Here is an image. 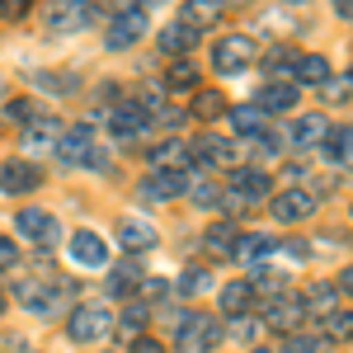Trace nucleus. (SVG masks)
I'll use <instances>...</instances> for the list:
<instances>
[{
    "mask_svg": "<svg viewBox=\"0 0 353 353\" xmlns=\"http://www.w3.org/2000/svg\"><path fill=\"white\" fill-rule=\"evenodd\" d=\"M57 141H61V123L52 113H38L33 123H24V146L38 151V146H57Z\"/></svg>",
    "mask_w": 353,
    "mask_h": 353,
    "instance_id": "f3484780",
    "label": "nucleus"
},
{
    "mask_svg": "<svg viewBox=\"0 0 353 353\" xmlns=\"http://www.w3.org/2000/svg\"><path fill=\"white\" fill-rule=\"evenodd\" d=\"M193 113H198V118H221V113H226V94H221V90H198V94H193Z\"/></svg>",
    "mask_w": 353,
    "mask_h": 353,
    "instance_id": "c756f323",
    "label": "nucleus"
},
{
    "mask_svg": "<svg viewBox=\"0 0 353 353\" xmlns=\"http://www.w3.org/2000/svg\"><path fill=\"white\" fill-rule=\"evenodd\" d=\"M273 217L278 221H306L316 217V198L306 189H283L278 198H273Z\"/></svg>",
    "mask_w": 353,
    "mask_h": 353,
    "instance_id": "9d476101",
    "label": "nucleus"
},
{
    "mask_svg": "<svg viewBox=\"0 0 353 353\" xmlns=\"http://www.w3.org/2000/svg\"><path fill=\"white\" fill-rule=\"evenodd\" d=\"M254 38L250 33H231V38H221L217 48H212V66H217L221 76H241L245 66H254Z\"/></svg>",
    "mask_w": 353,
    "mask_h": 353,
    "instance_id": "f03ea898",
    "label": "nucleus"
},
{
    "mask_svg": "<svg viewBox=\"0 0 353 353\" xmlns=\"http://www.w3.org/2000/svg\"><path fill=\"white\" fill-rule=\"evenodd\" d=\"M250 353H269V349H250Z\"/></svg>",
    "mask_w": 353,
    "mask_h": 353,
    "instance_id": "09e8293b",
    "label": "nucleus"
},
{
    "mask_svg": "<svg viewBox=\"0 0 353 353\" xmlns=\"http://www.w3.org/2000/svg\"><path fill=\"white\" fill-rule=\"evenodd\" d=\"M5 113H10V118H19V123H33V118H38L33 99H10V104H5Z\"/></svg>",
    "mask_w": 353,
    "mask_h": 353,
    "instance_id": "4c0bfd02",
    "label": "nucleus"
},
{
    "mask_svg": "<svg viewBox=\"0 0 353 353\" xmlns=\"http://www.w3.org/2000/svg\"><path fill=\"white\" fill-rule=\"evenodd\" d=\"M344 94H353V76H339V81H325V99H330V104H339Z\"/></svg>",
    "mask_w": 353,
    "mask_h": 353,
    "instance_id": "58836bf2",
    "label": "nucleus"
},
{
    "mask_svg": "<svg viewBox=\"0 0 353 353\" xmlns=\"http://www.w3.org/2000/svg\"><path fill=\"white\" fill-rule=\"evenodd\" d=\"M330 132L334 128H330L325 113H306V118H297V128H292V141H297L301 151H316V146H325Z\"/></svg>",
    "mask_w": 353,
    "mask_h": 353,
    "instance_id": "4468645a",
    "label": "nucleus"
},
{
    "mask_svg": "<svg viewBox=\"0 0 353 353\" xmlns=\"http://www.w3.org/2000/svg\"><path fill=\"white\" fill-rule=\"evenodd\" d=\"M334 10H339L344 19H353V0H334Z\"/></svg>",
    "mask_w": 353,
    "mask_h": 353,
    "instance_id": "de8ad7c7",
    "label": "nucleus"
},
{
    "mask_svg": "<svg viewBox=\"0 0 353 353\" xmlns=\"http://www.w3.org/2000/svg\"><path fill=\"white\" fill-rule=\"evenodd\" d=\"M85 19H90L85 0H52L43 10V24L52 28V33H76V28H85Z\"/></svg>",
    "mask_w": 353,
    "mask_h": 353,
    "instance_id": "0eeeda50",
    "label": "nucleus"
},
{
    "mask_svg": "<svg viewBox=\"0 0 353 353\" xmlns=\"http://www.w3.org/2000/svg\"><path fill=\"white\" fill-rule=\"evenodd\" d=\"M193 85H198V66L193 61H174L165 71V90H193Z\"/></svg>",
    "mask_w": 353,
    "mask_h": 353,
    "instance_id": "2f4dec72",
    "label": "nucleus"
},
{
    "mask_svg": "<svg viewBox=\"0 0 353 353\" xmlns=\"http://www.w3.org/2000/svg\"><path fill=\"white\" fill-rule=\"evenodd\" d=\"M283 254H288V259H306L311 245H306V241H288V245H283Z\"/></svg>",
    "mask_w": 353,
    "mask_h": 353,
    "instance_id": "37998d69",
    "label": "nucleus"
},
{
    "mask_svg": "<svg viewBox=\"0 0 353 353\" xmlns=\"http://www.w3.org/2000/svg\"><path fill=\"white\" fill-rule=\"evenodd\" d=\"M297 104V85L292 81H273L259 90V109L264 113H283V109H292Z\"/></svg>",
    "mask_w": 353,
    "mask_h": 353,
    "instance_id": "a211bd4d",
    "label": "nucleus"
},
{
    "mask_svg": "<svg viewBox=\"0 0 353 353\" xmlns=\"http://www.w3.org/2000/svg\"><path fill=\"white\" fill-rule=\"evenodd\" d=\"M193 151L184 146V141H165V146H151V165L156 170H179V165L189 161Z\"/></svg>",
    "mask_w": 353,
    "mask_h": 353,
    "instance_id": "cd10ccee",
    "label": "nucleus"
},
{
    "mask_svg": "<svg viewBox=\"0 0 353 353\" xmlns=\"http://www.w3.org/2000/svg\"><path fill=\"white\" fill-rule=\"evenodd\" d=\"M28 10H33V0H0V14L5 19H24Z\"/></svg>",
    "mask_w": 353,
    "mask_h": 353,
    "instance_id": "a19ab883",
    "label": "nucleus"
},
{
    "mask_svg": "<svg viewBox=\"0 0 353 353\" xmlns=\"http://www.w3.org/2000/svg\"><path fill=\"white\" fill-rule=\"evenodd\" d=\"M193 156H198L203 165H236L241 146H236V141H226V137H203V141L193 146Z\"/></svg>",
    "mask_w": 353,
    "mask_h": 353,
    "instance_id": "dca6fc26",
    "label": "nucleus"
},
{
    "mask_svg": "<svg viewBox=\"0 0 353 353\" xmlns=\"http://www.w3.org/2000/svg\"><path fill=\"white\" fill-rule=\"evenodd\" d=\"M259 198H269V174L264 170H236V179H231V208H245V203H259Z\"/></svg>",
    "mask_w": 353,
    "mask_h": 353,
    "instance_id": "1a4fd4ad",
    "label": "nucleus"
},
{
    "mask_svg": "<svg viewBox=\"0 0 353 353\" xmlns=\"http://www.w3.org/2000/svg\"><path fill=\"white\" fill-rule=\"evenodd\" d=\"M254 334H259V321H250V316H236V321H231V339H245V344H250Z\"/></svg>",
    "mask_w": 353,
    "mask_h": 353,
    "instance_id": "e433bc0d",
    "label": "nucleus"
},
{
    "mask_svg": "<svg viewBox=\"0 0 353 353\" xmlns=\"http://www.w3.org/2000/svg\"><path fill=\"white\" fill-rule=\"evenodd\" d=\"M14 226H19V236H28V241H43V245L57 241V217L43 212V208H24V212L14 217Z\"/></svg>",
    "mask_w": 353,
    "mask_h": 353,
    "instance_id": "ddd939ff",
    "label": "nucleus"
},
{
    "mask_svg": "<svg viewBox=\"0 0 353 353\" xmlns=\"http://www.w3.org/2000/svg\"><path fill=\"white\" fill-rule=\"evenodd\" d=\"M141 28H146V14H141V10H132V14H118L104 43H109L113 52H118V48H132L137 38H141Z\"/></svg>",
    "mask_w": 353,
    "mask_h": 353,
    "instance_id": "2eb2a0df",
    "label": "nucleus"
},
{
    "mask_svg": "<svg viewBox=\"0 0 353 353\" xmlns=\"http://www.w3.org/2000/svg\"><path fill=\"white\" fill-rule=\"evenodd\" d=\"M325 339H334V344H353V316L349 311L325 316Z\"/></svg>",
    "mask_w": 353,
    "mask_h": 353,
    "instance_id": "473e14b6",
    "label": "nucleus"
},
{
    "mask_svg": "<svg viewBox=\"0 0 353 353\" xmlns=\"http://www.w3.org/2000/svg\"><path fill=\"white\" fill-rule=\"evenodd\" d=\"M292 5H297V0H292Z\"/></svg>",
    "mask_w": 353,
    "mask_h": 353,
    "instance_id": "864d4df0",
    "label": "nucleus"
},
{
    "mask_svg": "<svg viewBox=\"0 0 353 353\" xmlns=\"http://www.w3.org/2000/svg\"><path fill=\"white\" fill-rule=\"evenodd\" d=\"M283 353H321V339H316V334H292V339L283 344Z\"/></svg>",
    "mask_w": 353,
    "mask_h": 353,
    "instance_id": "c9c22d12",
    "label": "nucleus"
},
{
    "mask_svg": "<svg viewBox=\"0 0 353 353\" xmlns=\"http://www.w3.org/2000/svg\"><path fill=\"white\" fill-rule=\"evenodd\" d=\"M269 254H273V236L250 231V236H241V241H236V254H231V259H241V264H264Z\"/></svg>",
    "mask_w": 353,
    "mask_h": 353,
    "instance_id": "aec40b11",
    "label": "nucleus"
},
{
    "mask_svg": "<svg viewBox=\"0 0 353 353\" xmlns=\"http://www.w3.org/2000/svg\"><path fill=\"white\" fill-rule=\"evenodd\" d=\"M104 5H109V10H118V14H132V10H137V0H104Z\"/></svg>",
    "mask_w": 353,
    "mask_h": 353,
    "instance_id": "a18cd8bd",
    "label": "nucleus"
},
{
    "mask_svg": "<svg viewBox=\"0 0 353 353\" xmlns=\"http://www.w3.org/2000/svg\"><path fill=\"white\" fill-rule=\"evenodd\" d=\"M297 57L301 52H292V48H273L269 52V71L273 76H297Z\"/></svg>",
    "mask_w": 353,
    "mask_h": 353,
    "instance_id": "72a5a7b5",
    "label": "nucleus"
},
{
    "mask_svg": "<svg viewBox=\"0 0 353 353\" xmlns=\"http://www.w3.org/2000/svg\"><path fill=\"white\" fill-rule=\"evenodd\" d=\"M104 353H118V349H104Z\"/></svg>",
    "mask_w": 353,
    "mask_h": 353,
    "instance_id": "603ef678",
    "label": "nucleus"
},
{
    "mask_svg": "<svg viewBox=\"0 0 353 353\" xmlns=\"http://www.w3.org/2000/svg\"><path fill=\"white\" fill-rule=\"evenodd\" d=\"M193 203H198V208H217V189H212V184H208V179H203V184H193Z\"/></svg>",
    "mask_w": 353,
    "mask_h": 353,
    "instance_id": "ea45409f",
    "label": "nucleus"
},
{
    "mask_svg": "<svg viewBox=\"0 0 353 353\" xmlns=\"http://www.w3.org/2000/svg\"><path fill=\"white\" fill-rule=\"evenodd\" d=\"M236 241H241L236 221H217V226L208 231V250H212L217 259H231V254H236Z\"/></svg>",
    "mask_w": 353,
    "mask_h": 353,
    "instance_id": "393cba45",
    "label": "nucleus"
},
{
    "mask_svg": "<svg viewBox=\"0 0 353 353\" xmlns=\"http://www.w3.org/2000/svg\"><path fill=\"white\" fill-rule=\"evenodd\" d=\"M71 259H76L81 269H104V264H109V241H104L99 231H76V236H71Z\"/></svg>",
    "mask_w": 353,
    "mask_h": 353,
    "instance_id": "6e6552de",
    "label": "nucleus"
},
{
    "mask_svg": "<svg viewBox=\"0 0 353 353\" xmlns=\"http://www.w3.org/2000/svg\"><path fill=\"white\" fill-rule=\"evenodd\" d=\"M193 189V174L189 170H156L146 184H141V198H156V203H170V198H179V193Z\"/></svg>",
    "mask_w": 353,
    "mask_h": 353,
    "instance_id": "423d86ee",
    "label": "nucleus"
},
{
    "mask_svg": "<svg viewBox=\"0 0 353 353\" xmlns=\"http://www.w3.org/2000/svg\"><path fill=\"white\" fill-rule=\"evenodd\" d=\"M141 325H146V306H141V301H132V306H128V311H123V316H118V334H141Z\"/></svg>",
    "mask_w": 353,
    "mask_h": 353,
    "instance_id": "f704fd0d",
    "label": "nucleus"
},
{
    "mask_svg": "<svg viewBox=\"0 0 353 353\" xmlns=\"http://www.w3.org/2000/svg\"><path fill=\"white\" fill-rule=\"evenodd\" d=\"M301 316H306L301 297H288V292H283V297H278V301L269 306V325H278V330H297Z\"/></svg>",
    "mask_w": 353,
    "mask_h": 353,
    "instance_id": "b1692460",
    "label": "nucleus"
},
{
    "mask_svg": "<svg viewBox=\"0 0 353 353\" xmlns=\"http://www.w3.org/2000/svg\"><path fill=\"white\" fill-rule=\"evenodd\" d=\"M132 353H165V349L156 344V339H146V334H137V339H132Z\"/></svg>",
    "mask_w": 353,
    "mask_h": 353,
    "instance_id": "c03bdc74",
    "label": "nucleus"
},
{
    "mask_svg": "<svg viewBox=\"0 0 353 353\" xmlns=\"http://www.w3.org/2000/svg\"><path fill=\"white\" fill-rule=\"evenodd\" d=\"M118 241H123L128 254H141V250H151V245L161 241V231H156L146 217H123L118 221Z\"/></svg>",
    "mask_w": 353,
    "mask_h": 353,
    "instance_id": "9b49d317",
    "label": "nucleus"
},
{
    "mask_svg": "<svg viewBox=\"0 0 353 353\" xmlns=\"http://www.w3.org/2000/svg\"><path fill=\"white\" fill-rule=\"evenodd\" d=\"M208 288H212V269H203V264L184 269V278H179V292H184V297H198V292H208Z\"/></svg>",
    "mask_w": 353,
    "mask_h": 353,
    "instance_id": "7c9ffc66",
    "label": "nucleus"
},
{
    "mask_svg": "<svg viewBox=\"0 0 353 353\" xmlns=\"http://www.w3.org/2000/svg\"><path fill=\"white\" fill-rule=\"evenodd\" d=\"M14 259H19L14 241H10V236H0V273H5V269H14Z\"/></svg>",
    "mask_w": 353,
    "mask_h": 353,
    "instance_id": "79ce46f5",
    "label": "nucleus"
},
{
    "mask_svg": "<svg viewBox=\"0 0 353 353\" xmlns=\"http://www.w3.org/2000/svg\"><path fill=\"white\" fill-rule=\"evenodd\" d=\"M339 288H344V292H353V264L344 273H339Z\"/></svg>",
    "mask_w": 353,
    "mask_h": 353,
    "instance_id": "49530a36",
    "label": "nucleus"
},
{
    "mask_svg": "<svg viewBox=\"0 0 353 353\" xmlns=\"http://www.w3.org/2000/svg\"><path fill=\"white\" fill-rule=\"evenodd\" d=\"M184 24L189 28L221 24V0H184Z\"/></svg>",
    "mask_w": 353,
    "mask_h": 353,
    "instance_id": "4be33fe9",
    "label": "nucleus"
},
{
    "mask_svg": "<svg viewBox=\"0 0 353 353\" xmlns=\"http://www.w3.org/2000/svg\"><path fill=\"white\" fill-rule=\"evenodd\" d=\"M137 283H141V264L137 259H123V264L109 269V292H118V297H128V288H137Z\"/></svg>",
    "mask_w": 353,
    "mask_h": 353,
    "instance_id": "bb28decb",
    "label": "nucleus"
},
{
    "mask_svg": "<svg viewBox=\"0 0 353 353\" xmlns=\"http://www.w3.org/2000/svg\"><path fill=\"white\" fill-rule=\"evenodd\" d=\"M38 184H43V170L28 165V161H10L0 170V189L10 193V198H14V193H33Z\"/></svg>",
    "mask_w": 353,
    "mask_h": 353,
    "instance_id": "f8f14e48",
    "label": "nucleus"
},
{
    "mask_svg": "<svg viewBox=\"0 0 353 353\" xmlns=\"http://www.w3.org/2000/svg\"><path fill=\"white\" fill-rule=\"evenodd\" d=\"M226 113H231V123H236L241 137H259L264 132V109H259V104H236V109H226Z\"/></svg>",
    "mask_w": 353,
    "mask_h": 353,
    "instance_id": "a878e982",
    "label": "nucleus"
},
{
    "mask_svg": "<svg viewBox=\"0 0 353 353\" xmlns=\"http://www.w3.org/2000/svg\"><path fill=\"white\" fill-rule=\"evenodd\" d=\"M297 81L325 85V81H330V61H325V57H316V52H301V57H297Z\"/></svg>",
    "mask_w": 353,
    "mask_h": 353,
    "instance_id": "c85d7f7f",
    "label": "nucleus"
},
{
    "mask_svg": "<svg viewBox=\"0 0 353 353\" xmlns=\"http://www.w3.org/2000/svg\"><path fill=\"white\" fill-rule=\"evenodd\" d=\"M57 161H66V165H99V161H94V132H90V123L71 128V132H61V141H57Z\"/></svg>",
    "mask_w": 353,
    "mask_h": 353,
    "instance_id": "20e7f679",
    "label": "nucleus"
},
{
    "mask_svg": "<svg viewBox=\"0 0 353 353\" xmlns=\"http://www.w3.org/2000/svg\"><path fill=\"white\" fill-rule=\"evenodd\" d=\"M349 141H353V128H349Z\"/></svg>",
    "mask_w": 353,
    "mask_h": 353,
    "instance_id": "3c124183",
    "label": "nucleus"
},
{
    "mask_svg": "<svg viewBox=\"0 0 353 353\" xmlns=\"http://www.w3.org/2000/svg\"><path fill=\"white\" fill-rule=\"evenodd\" d=\"M146 128H151V113L141 109V104H118V109L109 113V132L118 137V141H141Z\"/></svg>",
    "mask_w": 353,
    "mask_h": 353,
    "instance_id": "39448f33",
    "label": "nucleus"
},
{
    "mask_svg": "<svg viewBox=\"0 0 353 353\" xmlns=\"http://www.w3.org/2000/svg\"><path fill=\"white\" fill-rule=\"evenodd\" d=\"M118 330V316H113L104 301H85L71 311V321H66V334L76 339V344H94V339H104Z\"/></svg>",
    "mask_w": 353,
    "mask_h": 353,
    "instance_id": "f257e3e1",
    "label": "nucleus"
},
{
    "mask_svg": "<svg viewBox=\"0 0 353 353\" xmlns=\"http://www.w3.org/2000/svg\"><path fill=\"white\" fill-rule=\"evenodd\" d=\"M334 301H339V288L334 283H311L301 306H306V316H334Z\"/></svg>",
    "mask_w": 353,
    "mask_h": 353,
    "instance_id": "6ab92c4d",
    "label": "nucleus"
},
{
    "mask_svg": "<svg viewBox=\"0 0 353 353\" xmlns=\"http://www.w3.org/2000/svg\"><path fill=\"white\" fill-rule=\"evenodd\" d=\"M0 311H5V297H0Z\"/></svg>",
    "mask_w": 353,
    "mask_h": 353,
    "instance_id": "8fccbe9b",
    "label": "nucleus"
},
{
    "mask_svg": "<svg viewBox=\"0 0 353 353\" xmlns=\"http://www.w3.org/2000/svg\"><path fill=\"white\" fill-rule=\"evenodd\" d=\"M193 43H198V28H189L184 19H179V24H165V28H161V52L184 57V52L193 48Z\"/></svg>",
    "mask_w": 353,
    "mask_h": 353,
    "instance_id": "5701e85b",
    "label": "nucleus"
},
{
    "mask_svg": "<svg viewBox=\"0 0 353 353\" xmlns=\"http://www.w3.org/2000/svg\"><path fill=\"white\" fill-rule=\"evenodd\" d=\"M221 339V330L212 316H184V325H179V353H212Z\"/></svg>",
    "mask_w": 353,
    "mask_h": 353,
    "instance_id": "7ed1b4c3",
    "label": "nucleus"
},
{
    "mask_svg": "<svg viewBox=\"0 0 353 353\" xmlns=\"http://www.w3.org/2000/svg\"><path fill=\"white\" fill-rule=\"evenodd\" d=\"M217 301H221V311L236 321V316H245V311H250V301H254V283H226Z\"/></svg>",
    "mask_w": 353,
    "mask_h": 353,
    "instance_id": "412c9836",
    "label": "nucleus"
}]
</instances>
